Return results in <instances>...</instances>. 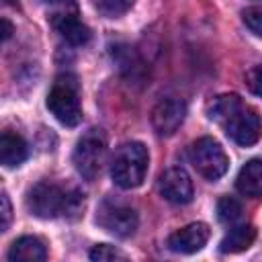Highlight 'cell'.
I'll return each instance as SVG.
<instances>
[{
    "label": "cell",
    "mask_w": 262,
    "mask_h": 262,
    "mask_svg": "<svg viewBox=\"0 0 262 262\" xmlns=\"http://www.w3.org/2000/svg\"><path fill=\"white\" fill-rule=\"evenodd\" d=\"M217 217L221 223H235L242 217V205L233 196H221L217 203Z\"/></svg>",
    "instance_id": "cell-18"
},
{
    "label": "cell",
    "mask_w": 262,
    "mask_h": 262,
    "mask_svg": "<svg viewBox=\"0 0 262 262\" xmlns=\"http://www.w3.org/2000/svg\"><path fill=\"white\" fill-rule=\"evenodd\" d=\"M96 223L117 237H131L139 225L137 213L131 205L125 201H119L115 196H106L96 211Z\"/></svg>",
    "instance_id": "cell-5"
},
{
    "label": "cell",
    "mask_w": 262,
    "mask_h": 262,
    "mask_svg": "<svg viewBox=\"0 0 262 262\" xmlns=\"http://www.w3.org/2000/svg\"><path fill=\"white\" fill-rule=\"evenodd\" d=\"M29 147L27 141L12 131H4L0 135V160L6 168H16L27 160Z\"/></svg>",
    "instance_id": "cell-13"
},
{
    "label": "cell",
    "mask_w": 262,
    "mask_h": 262,
    "mask_svg": "<svg viewBox=\"0 0 262 262\" xmlns=\"http://www.w3.org/2000/svg\"><path fill=\"white\" fill-rule=\"evenodd\" d=\"M45 258H47V248L35 235L18 237L8 250V260L12 262H43Z\"/></svg>",
    "instance_id": "cell-12"
},
{
    "label": "cell",
    "mask_w": 262,
    "mask_h": 262,
    "mask_svg": "<svg viewBox=\"0 0 262 262\" xmlns=\"http://www.w3.org/2000/svg\"><path fill=\"white\" fill-rule=\"evenodd\" d=\"M49 23L70 45H84L90 39V29L82 23L80 8L74 0H57L49 12Z\"/></svg>",
    "instance_id": "cell-7"
},
{
    "label": "cell",
    "mask_w": 262,
    "mask_h": 262,
    "mask_svg": "<svg viewBox=\"0 0 262 262\" xmlns=\"http://www.w3.org/2000/svg\"><path fill=\"white\" fill-rule=\"evenodd\" d=\"M246 86L252 94L262 96V63H258L246 72Z\"/></svg>",
    "instance_id": "cell-21"
},
{
    "label": "cell",
    "mask_w": 262,
    "mask_h": 262,
    "mask_svg": "<svg viewBox=\"0 0 262 262\" xmlns=\"http://www.w3.org/2000/svg\"><path fill=\"white\" fill-rule=\"evenodd\" d=\"M188 158L192 168L207 180H219L229 168V158L225 149L213 137L196 139L188 149Z\"/></svg>",
    "instance_id": "cell-6"
},
{
    "label": "cell",
    "mask_w": 262,
    "mask_h": 262,
    "mask_svg": "<svg viewBox=\"0 0 262 262\" xmlns=\"http://www.w3.org/2000/svg\"><path fill=\"white\" fill-rule=\"evenodd\" d=\"M256 239V229L252 225H237V227H231L221 244H219V250L223 254H237V252H244L248 250Z\"/></svg>",
    "instance_id": "cell-15"
},
{
    "label": "cell",
    "mask_w": 262,
    "mask_h": 262,
    "mask_svg": "<svg viewBox=\"0 0 262 262\" xmlns=\"http://www.w3.org/2000/svg\"><path fill=\"white\" fill-rule=\"evenodd\" d=\"M149 154L139 141H127L117 147L111 162V178L121 188H137L147 172Z\"/></svg>",
    "instance_id": "cell-2"
},
{
    "label": "cell",
    "mask_w": 262,
    "mask_h": 262,
    "mask_svg": "<svg viewBox=\"0 0 262 262\" xmlns=\"http://www.w3.org/2000/svg\"><path fill=\"white\" fill-rule=\"evenodd\" d=\"M158 190L168 203H174V205H186L194 196L192 180L182 168H168L160 176Z\"/></svg>",
    "instance_id": "cell-10"
},
{
    "label": "cell",
    "mask_w": 262,
    "mask_h": 262,
    "mask_svg": "<svg viewBox=\"0 0 262 262\" xmlns=\"http://www.w3.org/2000/svg\"><path fill=\"white\" fill-rule=\"evenodd\" d=\"M74 166L78 170V174L92 182L96 180V176L102 172V166H104V160H106V137L100 129H90L86 131L76 147H74Z\"/></svg>",
    "instance_id": "cell-4"
},
{
    "label": "cell",
    "mask_w": 262,
    "mask_h": 262,
    "mask_svg": "<svg viewBox=\"0 0 262 262\" xmlns=\"http://www.w3.org/2000/svg\"><path fill=\"white\" fill-rule=\"evenodd\" d=\"M0 203H2V223H0V229L6 231L8 225H10V219H12V209H10V201H8V194L6 192H2Z\"/></svg>",
    "instance_id": "cell-22"
},
{
    "label": "cell",
    "mask_w": 262,
    "mask_h": 262,
    "mask_svg": "<svg viewBox=\"0 0 262 262\" xmlns=\"http://www.w3.org/2000/svg\"><path fill=\"white\" fill-rule=\"evenodd\" d=\"M2 27H4V31H2V39L6 41V39L10 37V33H12V25H10L6 18H2Z\"/></svg>",
    "instance_id": "cell-23"
},
{
    "label": "cell",
    "mask_w": 262,
    "mask_h": 262,
    "mask_svg": "<svg viewBox=\"0 0 262 262\" xmlns=\"http://www.w3.org/2000/svg\"><path fill=\"white\" fill-rule=\"evenodd\" d=\"M92 6L106 18H117L121 14H125L127 10H131L135 0H90Z\"/></svg>",
    "instance_id": "cell-17"
},
{
    "label": "cell",
    "mask_w": 262,
    "mask_h": 262,
    "mask_svg": "<svg viewBox=\"0 0 262 262\" xmlns=\"http://www.w3.org/2000/svg\"><path fill=\"white\" fill-rule=\"evenodd\" d=\"M84 205V199L76 190H66L55 182H37L27 192V209L39 219L76 217Z\"/></svg>",
    "instance_id": "cell-1"
},
{
    "label": "cell",
    "mask_w": 262,
    "mask_h": 262,
    "mask_svg": "<svg viewBox=\"0 0 262 262\" xmlns=\"http://www.w3.org/2000/svg\"><path fill=\"white\" fill-rule=\"evenodd\" d=\"M45 2H57V0H45Z\"/></svg>",
    "instance_id": "cell-24"
},
{
    "label": "cell",
    "mask_w": 262,
    "mask_h": 262,
    "mask_svg": "<svg viewBox=\"0 0 262 262\" xmlns=\"http://www.w3.org/2000/svg\"><path fill=\"white\" fill-rule=\"evenodd\" d=\"M221 127L225 129L227 137L231 141H235L237 145H242V147L254 145L260 139V135H262L260 115L252 106H248L244 102L221 123Z\"/></svg>",
    "instance_id": "cell-8"
},
{
    "label": "cell",
    "mask_w": 262,
    "mask_h": 262,
    "mask_svg": "<svg viewBox=\"0 0 262 262\" xmlns=\"http://www.w3.org/2000/svg\"><path fill=\"white\" fill-rule=\"evenodd\" d=\"M209 239V227L205 223H190L186 227L176 229L168 237V248L176 254H194L203 250Z\"/></svg>",
    "instance_id": "cell-11"
},
{
    "label": "cell",
    "mask_w": 262,
    "mask_h": 262,
    "mask_svg": "<svg viewBox=\"0 0 262 262\" xmlns=\"http://www.w3.org/2000/svg\"><path fill=\"white\" fill-rule=\"evenodd\" d=\"M186 117V102L180 98H164L151 108V127L160 137H170L178 131Z\"/></svg>",
    "instance_id": "cell-9"
},
{
    "label": "cell",
    "mask_w": 262,
    "mask_h": 262,
    "mask_svg": "<svg viewBox=\"0 0 262 262\" xmlns=\"http://www.w3.org/2000/svg\"><path fill=\"white\" fill-rule=\"evenodd\" d=\"M242 102H244V100H242L237 94H219V96H215V98L209 102V108H207L209 119H213L215 123L221 125Z\"/></svg>",
    "instance_id": "cell-16"
},
{
    "label": "cell",
    "mask_w": 262,
    "mask_h": 262,
    "mask_svg": "<svg viewBox=\"0 0 262 262\" xmlns=\"http://www.w3.org/2000/svg\"><path fill=\"white\" fill-rule=\"evenodd\" d=\"M235 186L244 196H262V160H250L237 174Z\"/></svg>",
    "instance_id": "cell-14"
},
{
    "label": "cell",
    "mask_w": 262,
    "mask_h": 262,
    "mask_svg": "<svg viewBox=\"0 0 262 262\" xmlns=\"http://www.w3.org/2000/svg\"><path fill=\"white\" fill-rule=\"evenodd\" d=\"M242 20L244 25L262 39V6H248L242 10Z\"/></svg>",
    "instance_id": "cell-19"
},
{
    "label": "cell",
    "mask_w": 262,
    "mask_h": 262,
    "mask_svg": "<svg viewBox=\"0 0 262 262\" xmlns=\"http://www.w3.org/2000/svg\"><path fill=\"white\" fill-rule=\"evenodd\" d=\"M90 260L94 262H108V260H125V254L108 244H98L90 250Z\"/></svg>",
    "instance_id": "cell-20"
},
{
    "label": "cell",
    "mask_w": 262,
    "mask_h": 262,
    "mask_svg": "<svg viewBox=\"0 0 262 262\" xmlns=\"http://www.w3.org/2000/svg\"><path fill=\"white\" fill-rule=\"evenodd\" d=\"M49 113L66 127H76L82 121V104H80V86L74 76H59L45 100Z\"/></svg>",
    "instance_id": "cell-3"
}]
</instances>
